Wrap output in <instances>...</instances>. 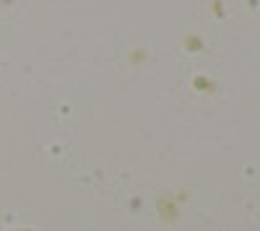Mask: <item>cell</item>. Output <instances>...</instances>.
<instances>
[{"mask_svg":"<svg viewBox=\"0 0 260 231\" xmlns=\"http://www.w3.org/2000/svg\"><path fill=\"white\" fill-rule=\"evenodd\" d=\"M16 231H31V228H16Z\"/></svg>","mask_w":260,"mask_h":231,"instance_id":"cell-1","label":"cell"}]
</instances>
